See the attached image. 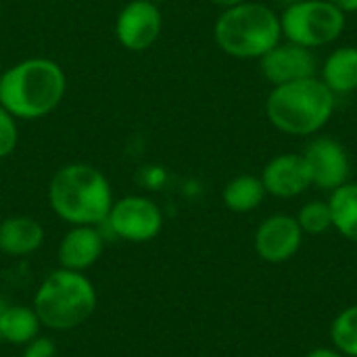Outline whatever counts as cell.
Here are the masks:
<instances>
[{
	"mask_svg": "<svg viewBox=\"0 0 357 357\" xmlns=\"http://www.w3.org/2000/svg\"><path fill=\"white\" fill-rule=\"evenodd\" d=\"M151 2H157V4H161V2H165V0H151Z\"/></svg>",
	"mask_w": 357,
	"mask_h": 357,
	"instance_id": "484cf974",
	"label": "cell"
},
{
	"mask_svg": "<svg viewBox=\"0 0 357 357\" xmlns=\"http://www.w3.org/2000/svg\"><path fill=\"white\" fill-rule=\"evenodd\" d=\"M318 77L335 96H345L357 90V46L343 44L331 50L318 67Z\"/></svg>",
	"mask_w": 357,
	"mask_h": 357,
	"instance_id": "9a60e30c",
	"label": "cell"
},
{
	"mask_svg": "<svg viewBox=\"0 0 357 357\" xmlns=\"http://www.w3.org/2000/svg\"><path fill=\"white\" fill-rule=\"evenodd\" d=\"M105 224L121 241L149 243L159 236L163 228V213L153 199L142 195H128L113 201Z\"/></svg>",
	"mask_w": 357,
	"mask_h": 357,
	"instance_id": "52a82bcc",
	"label": "cell"
},
{
	"mask_svg": "<svg viewBox=\"0 0 357 357\" xmlns=\"http://www.w3.org/2000/svg\"><path fill=\"white\" fill-rule=\"evenodd\" d=\"M40 318L33 307L4 305L0 307V339L10 345H27L40 337Z\"/></svg>",
	"mask_w": 357,
	"mask_h": 357,
	"instance_id": "2e32d148",
	"label": "cell"
},
{
	"mask_svg": "<svg viewBox=\"0 0 357 357\" xmlns=\"http://www.w3.org/2000/svg\"><path fill=\"white\" fill-rule=\"evenodd\" d=\"M113 201L107 176L90 163H67L48 182L50 209L71 226L105 224Z\"/></svg>",
	"mask_w": 357,
	"mask_h": 357,
	"instance_id": "7a4b0ae2",
	"label": "cell"
},
{
	"mask_svg": "<svg viewBox=\"0 0 357 357\" xmlns=\"http://www.w3.org/2000/svg\"><path fill=\"white\" fill-rule=\"evenodd\" d=\"M295 218H297V224L301 226L303 234L320 236V234L333 230V215H331L328 201H320V199L307 201L305 205H301V209Z\"/></svg>",
	"mask_w": 357,
	"mask_h": 357,
	"instance_id": "ffe728a7",
	"label": "cell"
},
{
	"mask_svg": "<svg viewBox=\"0 0 357 357\" xmlns=\"http://www.w3.org/2000/svg\"><path fill=\"white\" fill-rule=\"evenodd\" d=\"M333 230L349 243H357V182H345L328 197Z\"/></svg>",
	"mask_w": 357,
	"mask_h": 357,
	"instance_id": "ac0fdd59",
	"label": "cell"
},
{
	"mask_svg": "<svg viewBox=\"0 0 357 357\" xmlns=\"http://www.w3.org/2000/svg\"><path fill=\"white\" fill-rule=\"evenodd\" d=\"M305 357H347L343 356L339 349H335V347H316V349H312L310 354Z\"/></svg>",
	"mask_w": 357,
	"mask_h": 357,
	"instance_id": "603a6c76",
	"label": "cell"
},
{
	"mask_svg": "<svg viewBox=\"0 0 357 357\" xmlns=\"http://www.w3.org/2000/svg\"><path fill=\"white\" fill-rule=\"evenodd\" d=\"M105 251V238L98 226H71L56 249L59 268L86 272L92 268Z\"/></svg>",
	"mask_w": 357,
	"mask_h": 357,
	"instance_id": "4fadbf2b",
	"label": "cell"
},
{
	"mask_svg": "<svg viewBox=\"0 0 357 357\" xmlns=\"http://www.w3.org/2000/svg\"><path fill=\"white\" fill-rule=\"evenodd\" d=\"M266 188L259 176L253 174H241L232 178L224 190H222V201L224 205L234 211V213H251L255 211L264 199H266Z\"/></svg>",
	"mask_w": 357,
	"mask_h": 357,
	"instance_id": "e0dca14e",
	"label": "cell"
},
{
	"mask_svg": "<svg viewBox=\"0 0 357 357\" xmlns=\"http://www.w3.org/2000/svg\"><path fill=\"white\" fill-rule=\"evenodd\" d=\"M44 245V228L27 215H10L0 222V253L27 257Z\"/></svg>",
	"mask_w": 357,
	"mask_h": 357,
	"instance_id": "5bb4252c",
	"label": "cell"
},
{
	"mask_svg": "<svg viewBox=\"0 0 357 357\" xmlns=\"http://www.w3.org/2000/svg\"><path fill=\"white\" fill-rule=\"evenodd\" d=\"M96 303V289L84 272L59 268L40 282L31 307L42 326L65 333L82 326L94 314Z\"/></svg>",
	"mask_w": 357,
	"mask_h": 357,
	"instance_id": "5b68a950",
	"label": "cell"
},
{
	"mask_svg": "<svg viewBox=\"0 0 357 357\" xmlns=\"http://www.w3.org/2000/svg\"><path fill=\"white\" fill-rule=\"evenodd\" d=\"M303 230L295 215L274 213L255 230V253L266 264H287L303 245Z\"/></svg>",
	"mask_w": 357,
	"mask_h": 357,
	"instance_id": "30bf717a",
	"label": "cell"
},
{
	"mask_svg": "<svg viewBox=\"0 0 357 357\" xmlns=\"http://www.w3.org/2000/svg\"><path fill=\"white\" fill-rule=\"evenodd\" d=\"M331 341L343 356L357 357V303L335 316L331 324Z\"/></svg>",
	"mask_w": 357,
	"mask_h": 357,
	"instance_id": "d6986e66",
	"label": "cell"
},
{
	"mask_svg": "<svg viewBox=\"0 0 357 357\" xmlns=\"http://www.w3.org/2000/svg\"><path fill=\"white\" fill-rule=\"evenodd\" d=\"M163 17L157 2L151 0H130L121 6L115 19L117 42L132 52L149 50L161 36Z\"/></svg>",
	"mask_w": 357,
	"mask_h": 357,
	"instance_id": "9c48e42d",
	"label": "cell"
},
{
	"mask_svg": "<svg viewBox=\"0 0 357 357\" xmlns=\"http://www.w3.org/2000/svg\"><path fill=\"white\" fill-rule=\"evenodd\" d=\"M213 6H220V8H228V6H234V4H241L245 0H209Z\"/></svg>",
	"mask_w": 357,
	"mask_h": 357,
	"instance_id": "d4e9b609",
	"label": "cell"
},
{
	"mask_svg": "<svg viewBox=\"0 0 357 357\" xmlns=\"http://www.w3.org/2000/svg\"><path fill=\"white\" fill-rule=\"evenodd\" d=\"M318 67L320 65H318L314 50L293 44L289 40H280L272 50H268L259 59L261 75L272 86H280V84L318 75Z\"/></svg>",
	"mask_w": 357,
	"mask_h": 357,
	"instance_id": "8fae6325",
	"label": "cell"
},
{
	"mask_svg": "<svg viewBox=\"0 0 357 357\" xmlns=\"http://www.w3.org/2000/svg\"><path fill=\"white\" fill-rule=\"evenodd\" d=\"M347 27V15L328 0H295L280 13L282 40L310 50L337 42Z\"/></svg>",
	"mask_w": 357,
	"mask_h": 357,
	"instance_id": "8992f818",
	"label": "cell"
},
{
	"mask_svg": "<svg viewBox=\"0 0 357 357\" xmlns=\"http://www.w3.org/2000/svg\"><path fill=\"white\" fill-rule=\"evenodd\" d=\"M56 356V347L50 339L44 337H36L31 343L25 345L23 357H54Z\"/></svg>",
	"mask_w": 357,
	"mask_h": 357,
	"instance_id": "7402d4cb",
	"label": "cell"
},
{
	"mask_svg": "<svg viewBox=\"0 0 357 357\" xmlns=\"http://www.w3.org/2000/svg\"><path fill=\"white\" fill-rule=\"evenodd\" d=\"M337 109V96L318 77L272 86L266 98V117L287 136H318Z\"/></svg>",
	"mask_w": 357,
	"mask_h": 357,
	"instance_id": "3957f363",
	"label": "cell"
},
{
	"mask_svg": "<svg viewBox=\"0 0 357 357\" xmlns=\"http://www.w3.org/2000/svg\"><path fill=\"white\" fill-rule=\"evenodd\" d=\"M213 40L218 48L241 61H259L282 40L280 15L255 0L222 8L213 25Z\"/></svg>",
	"mask_w": 357,
	"mask_h": 357,
	"instance_id": "277c9868",
	"label": "cell"
},
{
	"mask_svg": "<svg viewBox=\"0 0 357 357\" xmlns=\"http://www.w3.org/2000/svg\"><path fill=\"white\" fill-rule=\"evenodd\" d=\"M259 178L266 192L276 199L301 197L312 186V178L301 153H282L272 157L261 169Z\"/></svg>",
	"mask_w": 357,
	"mask_h": 357,
	"instance_id": "7c38bea8",
	"label": "cell"
},
{
	"mask_svg": "<svg viewBox=\"0 0 357 357\" xmlns=\"http://www.w3.org/2000/svg\"><path fill=\"white\" fill-rule=\"evenodd\" d=\"M2 71H4V69H2V61H0V75H2Z\"/></svg>",
	"mask_w": 357,
	"mask_h": 357,
	"instance_id": "4316f807",
	"label": "cell"
},
{
	"mask_svg": "<svg viewBox=\"0 0 357 357\" xmlns=\"http://www.w3.org/2000/svg\"><path fill=\"white\" fill-rule=\"evenodd\" d=\"M328 2H333L339 10H343L345 15H349V13H357V0H328Z\"/></svg>",
	"mask_w": 357,
	"mask_h": 357,
	"instance_id": "cb8c5ba5",
	"label": "cell"
},
{
	"mask_svg": "<svg viewBox=\"0 0 357 357\" xmlns=\"http://www.w3.org/2000/svg\"><path fill=\"white\" fill-rule=\"evenodd\" d=\"M19 144V126L17 119L0 105V159L10 157Z\"/></svg>",
	"mask_w": 357,
	"mask_h": 357,
	"instance_id": "44dd1931",
	"label": "cell"
},
{
	"mask_svg": "<svg viewBox=\"0 0 357 357\" xmlns=\"http://www.w3.org/2000/svg\"><path fill=\"white\" fill-rule=\"evenodd\" d=\"M301 155L305 159L312 186L333 192L349 182L351 161L347 149L339 140L331 136H312Z\"/></svg>",
	"mask_w": 357,
	"mask_h": 357,
	"instance_id": "ba28073f",
	"label": "cell"
},
{
	"mask_svg": "<svg viewBox=\"0 0 357 357\" xmlns=\"http://www.w3.org/2000/svg\"><path fill=\"white\" fill-rule=\"evenodd\" d=\"M67 75L46 56L23 59L0 75V105L19 121L50 115L65 98Z\"/></svg>",
	"mask_w": 357,
	"mask_h": 357,
	"instance_id": "6da1fadb",
	"label": "cell"
}]
</instances>
